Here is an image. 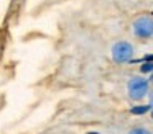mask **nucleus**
I'll return each mask as SVG.
<instances>
[{"label": "nucleus", "instance_id": "f257e3e1", "mask_svg": "<svg viewBox=\"0 0 153 134\" xmlns=\"http://www.w3.org/2000/svg\"><path fill=\"white\" fill-rule=\"evenodd\" d=\"M130 31L138 41H150L153 36V16L150 13L138 15L130 23Z\"/></svg>", "mask_w": 153, "mask_h": 134}, {"label": "nucleus", "instance_id": "423d86ee", "mask_svg": "<svg viewBox=\"0 0 153 134\" xmlns=\"http://www.w3.org/2000/svg\"><path fill=\"white\" fill-rule=\"evenodd\" d=\"M140 72H142L143 75H150L153 72V64L152 62H143L142 67H140Z\"/></svg>", "mask_w": 153, "mask_h": 134}, {"label": "nucleus", "instance_id": "f03ea898", "mask_svg": "<svg viewBox=\"0 0 153 134\" xmlns=\"http://www.w3.org/2000/svg\"><path fill=\"white\" fill-rule=\"evenodd\" d=\"M127 95L132 101H142L150 95V77L135 75L127 82Z\"/></svg>", "mask_w": 153, "mask_h": 134}, {"label": "nucleus", "instance_id": "20e7f679", "mask_svg": "<svg viewBox=\"0 0 153 134\" xmlns=\"http://www.w3.org/2000/svg\"><path fill=\"white\" fill-rule=\"evenodd\" d=\"M152 111V101H148L146 105H133L130 108V113L135 114V116H143V114L150 113Z\"/></svg>", "mask_w": 153, "mask_h": 134}, {"label": "nucleus", "instance_id": "7ed1b4c3", "mask_svg": "<svg viewBox=\"0 0 153 134\" xmlns=\"http://www.w3.org/2000/svg\"><path fill=\"white\" fill-rule=\"evenodd\" d=\"M133 54H135V48L130 41L127 39H120L115 41L110 48V57L115 64H127V62H132Z\"/></svg>", "mask_w": 153, "mask_h": 134}, {"label": "nucleus", "instance_id": "39448f33", "mask_svg": "<svg viewBox=\"0 0 153 134\" xmlns=\"http://www.w3.org/2000/svg\"><path fill=\"white\" fill-rule=\"evenodd\" d=\"M127 134H152V131L145 126H137V127H132Z\"/></svg>", "mask_w": 153, "mask_h": 134}]
</instances>
